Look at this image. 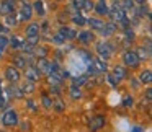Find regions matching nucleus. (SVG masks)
<instances>
[{"mask_svg":"<svg viewBox=\"0 0 152 132\" xmlns=\"http://www.w3.org/2000/svg\"><path fill=\"white\" fill-rule=\"evenodd\" d=\"M36 70L39 73H51V72H57L59 70V64L56 62V60H48V59H38V62H36Z\"/></svg>","mask_w":152,"mask_h":132,"instance_id":"1","label":"nucleus"},{"mask_svg":"<svg viewBox=\"0 0 152 132\" xmlns=\"http://www.w3.org/2000/svg\"><path fill=\"white\" fill-rule=\"evenodd\" d=\"M96 54H98L100 59L103 60H108L110 57L115 54V47L108 43V41H102V43L96 44Z\"/></svg>","mask_w":152,"mask_h":132,"instance_id":"2","label":"nucleus"},{"mask_svg":"<svg viewBox=\"0 0 152 132\" xmlns=\"http://www.w3.org/2000/svg\"><path fill=\"white\" fill-rule=\"evenodd\" d=\"M126 10H123L121 7H119V4L116 2V4H113L111 7H108V17L111 18V21H115V23H121L123 20L126 18Z\"/></svg>","mask_w":152,"mask_h":132,"instance_id":"3","label":"nucleus"},{"mask_svg":"<svg viewBox=\"0 0 152 132\" xmlns=\"http://www.w3.org/2000/svg\"><path fill=\"white\" fill-rule=\"evenodd\" d=\"M123 62H124L126 67L137 69L139 64H141V60H139V57H137V54H136V51H126V52L123 54Z\"/></svg>","mask_w":152,"mask_h":132,"instance_id":"4","label":"nucleus"},{"mask_svg":"<svg viewBox=\"0 0 152 132\" xmlns=\"http://www.w3.org/2000/svg\"><path fill=\"white\" fill-rule=\"evenodd\" d=\"M2 124L7 125V127H13V125L18 124V112L15 109H8V111L4 112L2 116Z\"/></svg>","mask_w":152,"mask_h":132,"instance_id":"5","label":"nucleus"},{"mask_svg":"<svg viewBox=\"0 0 152 132\" xmlns=\"http://www.w3.org/2000/svg\"><path fill=\"white\" fill-rule=\"evenodd\" d=\"M5 80H7L8 83H18L20 82V78H21V75H20V70L18 69H15L13 65H8L7 69H5Z\"/></svg>","mask_w":152,"mask_h":132,"instance_id":"6","label":"nucleus"},{"mask_svg":"<svg viewBox=\"0 0 152 132\" xmlns=\"http://www.w3.org/2000/svg\"><path fill=\"white\" fill-rule=\"evenodd\" d=\"M105 122H106L105 116H102V114L93 116V117L90 119V122H88V131H90V132H98L100 129L105 125Z\"/></svg>","mask_w":152,"mask_h":132,"instance_id":"7","label":"nucleus"},{"mask_svg":"<svg viewBox=\"0 0 152 132\" xmlns=\"http://www.w3.org/2000/svg\"><path fill=\"white\" fill-rule=\"evenodd\" d=\"M31 17H33V7L26 2H23L20 7V12H18V21H28L31 20Z\"/></svg>","mask_w":152,"mask_h":132,"instance_id":"8","label":"nucleus"},{"mask_svg":"<svg viewBox=\"0 0 152 132\" xmlns=\"http://www.w3.org/2000/svg\"><path fill=\"white\" fill-rule=\"evenodd\" d=\"M15 7H17L15 0H2V4H0V15L7 17L10 13H15Z\"/></svg>","mask_w":152,"mask_h":132,"instance_id":"9","label":"nucleus"},{"mask_svg":"<svg viewBox=\"0 0 152 132\" xmlns=\"http://www.w3.org/2000/svg\"><path fill=\"white\" fill-rule=\"evenodd\" d=\"M25 78H26L28 82L36 83V82H39L41 73L36 70V67H34V65H28L26 69H25Z\"/></svg>","mask_w":152,"mask_h":132,"instance_id":"10","label":"nucleus"},{"mask_svg":"<svg viewBox=\"0 0 152 132\" xmlns=\"http://www.w3.org/2000/svg\"><path fill=\"white\" fill-rule=\"evenodd\" d=\"M92 65H93V69H95L96 73H106L108 72L106 60L100 59V57H92Z\"/></svg>","mask_w":152,"mask_h":132,"instance_id":"11","label":"nucleus"},{"mask_svg":"<svg viewBox=\"0 0 152 132\" xmlns=\"http://www.w3.org/2000/svg\"><path fill=\"white\" fill-rule=\"evenodd\" d=\"M111 75H113V78L119 83L121 80H124L126 77H128V70H126L123 65H115L113 70H111Z\"/></svg>","mask_w":152,"mask_h":132,"instance_id":"12","label":"nucleus"},{"mask_svg":"<svg viewBox=\"0 0 152 132\" xmlns=\"http://www.w3.org/2000/svg\"><path fill=\"white\" fill-rule=\"evenodd\" d=\"M116 30H118V23H115V21H110V23H105V25H103V28L100 30V33H102V36L110 38L111 34H115Z\"/></svg>","mask_w":152,"mask_h":132,"instance_id":"13","label":"nucleus"},{"mask_svg":"<svg viewBox=\"0 0 152 132\" xmlns=\"http://www.w3.org/2000/svg\"><path fill=\"white\" fill-rule=\"evenodd\" d=\"M59 34H61V36H62L66 41H72V39H75L77 31L72 30V28H69V26H62V28L59 30Z\"/></svg>","mask_w":152,"mask_h":132,"instance_id":"14","label":"nucleus"},{"mask_svg":"<svg viewBox=\"0 0 152 132\" xmlns=\"http://www.w3.org/2000/svg\"><path fill=\"white\" fill-rule=\"evenodd\" d=\"M48 82L51 83V86H61L64 78L57 72H51V73H48Z\"/></svg>","mask_w":152,"mask_h":132,"instance_id":"15","label":"nucleus"},{"mask_svg":"<svg viewBox=\"0 0 152 132\" xmlns=\"http://www.w3.org/2000/svg\"><path fill=\"white\" fill-rule=\"evenodd\" d=\"M75 38H79V43H82V44H88L95 39L93 33H90V31H80V33H77Z\"/></svg>","mask_w":152,"mask_h":132,"instance_id":"16","label":"nucleus"},{"mask_svg":"<svg viewBox=\"0 0 152 132\" xmlns=\"http://www.w3.org/2000/svg\"><path fill=\"white\" fill-rule=\"evenodd\" d=\"M93 10H95L100 17H103V15H108V5H106L105 0H98V2L93 5Z\"/></svg>","mask_w":152,"mask_h":132,"instance_id":"17","label":"nucleus"},{"mask_svg":"<svg viewBox=\"0 0 152 132\" xmlns=\"http://www.w3.org/2000/svg\"><path fill=\"white\" fill-rule=\"evenodd\" d=\"M136 54H137L139 60H147L149 57H151V47L149 46H139L137 51H136Z\"/></svg>","mask_w":152,"mask_h":132,"instance_id":"18","label":"nucleus"},{"mask_svg":"<svg viewBox=\"0 0 152 132\" xmlns=\"http://www.w3.org/2000/svg\"><path fill=\"white\" fill-rule=\"evenodd\" d=\"M69 96L74 101H79V99L82 98V88H80V86H75V85H70L69 86Z\"/></svg>","mask_w":152,"mask_h":132,"instance_id":"19","label":"nucleus"},{"mask_svg":"<svg viewBox=\"0 0 152 132\" xmlns=\"http://www.w3.org/2000/svg\"><path fill=\"white\" fill-rule=\"evenodd\" d=\"M48 54H49V49L46 46H36L33 51V56H36V59H46Z\"/></svg>","mask_w":152,"mask_h":132,"instance_id":"20","label":"nucleus"},{"mask_svg":"<svg viewBox=\"0 0 152 132\" xmlns=\"http://www.w3.org/2000/svg\"><path fill=\"white\" fill-rule=\"evenodd\" d=\"M12 65L15 67V69H26L28 67V64H26V57H23V56H15L13 57V64Z\"/></svg>","mask_w":152,"mask_h":132,"instance_id":"21","label":"nucleus"},{"mask_svg":"<svg viewBox=\"0 0 152 132\" xmlns=\"http://www.w3.org/2000/svg\"><path fill=\"white\" fill-rule=\"evenodd\" d=\"M33 13H36V15H39V17H44L46 15V10H44V4H43V0H36L33 5Z\"/></svg>","mask_w":152,"mask_h":132,"instance_id":"22","label":"nucleus"},{"mask_svg":"<svg viewBox=\"0 0 152 132\" xmlns=\"http://www.w3.org/2000/svg\"><path fill=\"white\" fill-rule=\"evenodd\" d=\"M139 82L142 83V85H149V83L152 82V72L151 70H142L141 73H139Z\"/></svg>","mask_w":152,"mask_h":132,"instance_id":"23","label":"nucleus"},{"mask_svg":"<svg viewBox=\"0 0 152 132\" xmlns=\"http://www.w3.org/2000/svg\"><path fill=\"white\" fill-rule=\"evenodd\" d=\"M20 90H21V93H23V95H31V93H34L36 86H34L33 82H28V80H26L25 83H21Z\"/></svg>","mask_w":152,"mask_h":132,"instance_id":"24","label":"nucleus"},{"mask_svg":"<svg viewBox=\"0 0 152 132\" xmlns=\"http://www.w3.org/2000/svg\"><path fill=\"white\" fill-rule=\"evenodd\" d=\"M30 36H39V25L38 23H30L26 26V38Z\"/></svg>","mask_w":152,"mask_h":132,"instance_id":"25","label":"nucleus"},{"mask_svg":"<svg viewBox=\"0 0 152 132\" xmlns=\"http://www.w3.org/2000/svg\"><path fill=\"white\" fill-rule=\"evenodd\" d=\"M87 25H90V26H92V30L100 31V30L103 28V25H105V23H103L100 18H95V17H93V18H88V20H87Z\"/></svg>","mask_w":152,"mask_h":132,"instance_id":"26","label":"nucleus"},{"mask_svg":"<svg viewBox=\"0 0 152 132\" xmlns=\"http://www.w3.org/2000/svg\"><path fill=\"white\" fill-rule=\"evenodd\" d=\"M72 85H75V86H82L83 83H87V75H77V77H72Z\"/></svg>","mask_w":152,"mask_h":132,"instance_id":"27","label":"nucleus"},{"mask_svg":"<svg viewBox=\"0 0 152 132\" xmlns=\"http://www.w3.org/2000/svg\"><path fill=\"white\" fill-rule=\"evenodd\" d=\"M77 52H79L80 59H82L85 64H90V62H92V54H90L88 51H85V49H79Z\"/></svg>","mask_w":152,"mask_h":132,"instance_id":"28","label":"nucleus"},{"mask_svg":"<svg viewBox=\"0 0 152 132\" xmlns=\"http://www.w3.org/2000/svg\"><path fill=\"white\" fill-rule=\"evenodd\" d=\"M119 7L123 10H134V0H119Z\"/></svg>","mask_w":152,"mask_h":132,"instance_id":"29","label":"nucleus"},{"mask_svg":"<svg viewBox=\"0 0 152 132\" xmlns=\"http://www.w3.org/2000/svg\"><path fill=\"white\" fill-rule=\"evenodd\" d=\"M53 108L56 109L57 112H62L64 109H66V104H64V101H62V99H61V98H57L56 101H54V99H53Z\"/></svg>","mask_w":152,"mask_h":132,"instance_id":"30","label":"nucleus"},{"mask_svg":"<svg viewBox=\"0 0 152 132\" xmlns=\"http://www.w3.org/2000/svg\"><path fill=\"white\" fill-rule=\"evenodd\" d=\"M5 23H7V26H15V25L18 23V18H17V15H15V13H10V15H7V17H5Z\"/></svg>","mask_w":152,"mask_h":132,"instance_id":"31","label":"nucleus"},{"mask_svg":"<svg viewBox=\"0 0 152 132\" xmlns=\"http://www.w3.org/2000/svg\"><path fill=\"white\" fill-rule=\"evenodd\" d=\"M72 23L77 25V26H83V25H87V20L82 17V15L77 13V15H74V17H72Z\"/></svg>","mask_w":152,"mask_h":132,"instance_id":"32","label":"nucleus"},{"mask_svg":"<svg viewBox=\"0 0 152 132\" xmlns=\"http://www.w3.org/2000/svg\"><path fill=\"white\" fill-rule=\"evenodd\" d=\"M8 44H10L13 49H18V47H20V44H21V39L18 36H12V38H8Z\"/></svg>","mask_w":152,"mask_h":132,"instance_id":"33","label":"nucleus"},{"mask_svg":"<svg viewBox=\"0 0 152 132\" xmlns=\"http://www.w3.org/2000/svg\"><path fill=\"white\" fill-rule=\"evenodd\" d=\"M41 101H43V106H44L46 109L53 108V99H51L49 96L46 95V93H43V96H41Z\"/></svg>","mask_w":152,"mask_h":132,"instance_id":"34","label":"nucleus"},{"mask_svg":"<svg viewBox=\"0 0 152 132\" xmlns=\"http://www.w3.org/2000/svg\"><path fill=\"white\" fill-rule=\"evenodd\" d=\"M132 104H134V98H132L131 95H126L124 98H123V106H124V108H131Z\"/></svg>","mask_w":152,"mask_h":132,"instance_id":"35","label":"nucleus"},{"mask_svg":"<svg viewBox=\"0 0 152 132\" xmlns=\"http://www.w3.org/2000/svg\"><path fill=\"white\" fill-rule=\"evenodd\" d=\"M93 5H95V4H93L92 0H83L82 10H83V12H92V10H93Z\"/></svg>","mask_w":152,"mask_h":132,"instance_id":"36","label":"nucleus"},{"mask_svg":"<svg viewBox=\"0 0 152 132\" xmlns=\"http://www.w3.org/2000/svg\"><path fill=\"white\" fill-rule=\"evenodd\" d=\"M7 46H8V38L5 36V34H0V51L4 52Z\"/></svg>","mask_w":152,"mask_h":132,"instance_id":"37","label":"nucleus"},{"mask_svg":"<svg viewBox=\"0 0 152 132\" xmlns=\"http://www.w3.org/2000/svg\"><path fill=\"white\" fill-rule=\"evenodd\" d=\"M26 43L30 44V46L36 47L38 43H39V36H30V38H26Z\"/></svg>","mask_w":152,"mask_h":132,"instance_id":"38","label":"nucleus"},{"mask_svg":"<svg viewBox=\"0 0 152 132\" xmlns=\"http://www.w3.org/2000/svg\"><path fill=\"white\" fill-rule=\"evenodd\" d=\"M53 43H54V44H57V46H61V44L66 43V39H64V38L61 36L59 33H57V34H54V36H53Z\"/></svg>","mask_w":152,"mask_h":132,"instance_id":"39","label":"nucleus"},{"mask_svg":"<svg viewBox=\"0 0 152 132\" xmlns=\"http://www.w3.org/2000/svg\"><path fill=\"white\" fill-rule=\"evenodd\" d=\"M124 34H126V39H128V41H134L136 34H134V31H132V30H129V28H124Z\"/></svg>","mask_w":152,"mask_h":132,"instance_id":"40","label":"nucleus"},{"mask_svg":"<svg viewBox=\"0 0 152 132\" xmlns=\"http://www.w3.org/2000/svg\"><path fill=\"white\" fill-rule=\"evenodd\" d=\"M72 5H74V8H75L77 12H80L82 10V5H83V0H74Z\"/></svg>","mask_w":152,"mask_h":132,"instance_id":"41","label":"nucleus"},{"mask_svg":"<svg viewBox=\"0 0 152 132\" xmlns=\"http://www.w3.org/2000/svg\"><path fill=\"white\" fill-rule=\"evenodd\" d=\"M51 95L59 96L61 95V86H51Z\"/></svg>","mask_w":152,"mask_h":132,"instance_id":"42","label":"nucleus"},{"mask_svg":"<svg viewBox=\"0 0 152 132\" xmlns=\"http://www.w3.org/2000/svg\"><path fill=\"white\" fill-rule=\"evenodd\" d=\"M26 104H28V108H30L31 109V111H36V104H34V101H33V99H28V101H26Z\"/></svg>","mask_w":152,"mask_h":132,"instance_id":"43","label":"nucleus"},{"mask_svg":"<svg viewBox=\"0 0 152 132\" xmlns=\"http://www.w3.org/2000/svg\"><path fill=\"white\" fill-rule=\"evenodd\" d=\"M145 99H147V101L151 103V99H152V90H151V88L145 90Z\"/></svg>","mask_w":152,"mask_h":132,"instance_id":"44","label":"nucleus"},{"mask_svg":"<svg viewBox=\"0 0 152 132\" xmlns=\"http://www.w3.org/2000/svg\"><path fill=\"white\" fill-rule=\"evenodd\" d=\"M4 106H7V101H5L4 95H2V91H0V108H4Z\"/></svg>","mask_w":152,"mask_h":132,"instance_id":"45","label":"nucleus"},{"mask_svg":"<svg viewBox=\"0 0 152 132\" xmlns=\"http://www.w3.org/2000/svg\"><path fill=\"white\" fill-rule=\"evenodd\" d=\"M5 33H8V28L5 25H0V34H5Z\"/></svg>","mask_w":152,"mask_h":132,"instance_id":"46","label":"nucleus"},{"mask_svg":"<svg viewBox=\"0 0 152 132\" xmlns=\"http://www.w3.org/2000/svg\"><path fill=\"white\" fill-rule=\"evenodd\" d=\"M108 82L111 83V85H118V82H116V80L113 78V75H111V73H110V75H108Z\"/></svg>","mask_w":152,"mask_h":132,"instance_id":"47","label":"nucleus"},{"mask_svg":"<svg viewBox=\"0 0 152 132\" xmlns=\"http://www.w3.org/2000/svg\"><path fill=\"white\" fill-rule=\"evenodd\" d=\"M131 132H142V129L139 127V125H136V127H132V131Z\"/></svg>","mask_w":152,"mask_h":132,"instance_id":"48","label":"nucleus"},{"mask_svg":"<svg viewBox=\"0 0 152 132\" xmlns=\"http://www.w3.org/2000/svg\"><path fill=\"white\" fill-rule=\"evenodd\" d=\"M0 88H2V78H0Z\"/></svg>","mask_w":152,"mask_h":132,"instance_id":"49","label":"nucleus"},{"mask_svg":"<svg viewBox=\"0 0 152 132\" xmlns=\"http://www.w3.org/2000/svg\"><path fill=\"white\" fill-rule=\"evenodd\" d=\"M0 59H2V51H0Z\"/></svg>","mask_w":152,"mask_h":132,"instance_id":"50","label":"nucleus"}]
</instances>
